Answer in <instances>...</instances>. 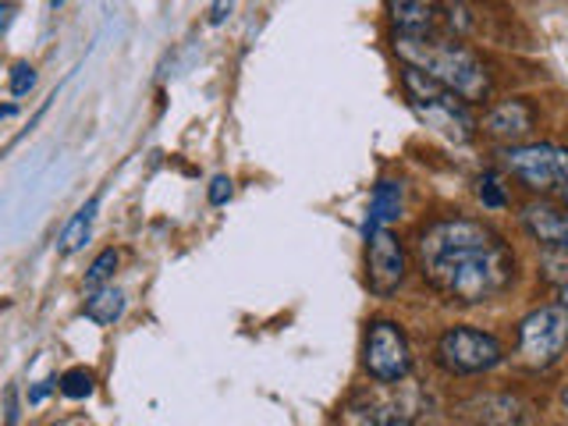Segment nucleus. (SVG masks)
Returning <instances> with one entry per match:
<instances>
[{
	"instance_id": "1",
	"label": "nucleus",
	"mask_w": 568,
	"mask_h": 426,
	"mask_svg": "<svg viewBox=\"0 0 568 426\" xmlns=\"http://www.w3.org/2000/svg\"><path fill=\"white\" fill-rule=\"evenodd\" d=\"M413 256L419 277L455 306H484L515 281L511 245L487 221L462 213L423 224Z\"/></svg>"
},
{
	"instance_id": "2",
	"label": "nucleus",
	"mask_w": 568,
	"mask_h": 426,
	"mask_svg": "<svg viewBox=\"0 0 568 426\" xmlns=\"http://www.w3.org/2000/svg\"><path fill=\"white\" fill-rule=\"evenodd\" d=\"M395 53L405 61V68L423 71L426 79L444 85L462 103H479L490 97L487 68L466 43L448 40V36H437V32H430V36H402L398 32Z\"/></svg>"
},
{
	"instance_id": "3",
	"label": "nucleus",
	"mask_w": 568,
	"mask_h": 426,
	"mask_svg": "<svg viewBox=\"0 0 568 426\" xmlns=\"http://www.w3.org/2000/svg\"><path fill=\"white\" fill-rule=\"evenodd\" d=\"M402 85L408 106L416 111V118L430 129L434 135L448 139V142H473L476 135V118L469 114V106L462 103L455 93H448L444 85H437L434 79H426L416 68H402Z\"/></svg>"
},
{
	"instance_id": "4",
	"label": "nucleus",
	"mask_w": 568,
	"mask_h": 426,
	"mask_svg": "<svg viewBox=\"0 0 568 426\" xmlns=\"http://www.w3.org/2000/svg\"><path fill=\"white\" fill-rule=\"evenodd\" d=\"M434 359L440 369L455 373V377H473V373H487L505 363V345L497 342L490 331L479 327H448L437 337Z\"/></svg>"
},
{
	"instance_id": "5",
	"label": "nucleus",
	"mask_w": 568,
	"mask_h": 426,
	"mask_svg": "<svg viewBox=\"0 0 568 426\" xmlns=\"http://www.w3.org/2000/svg\"><path fill=\"white\" fill-rule=\"evenodd\" d=\"M501 156H505V168L532 192L568 189V150L565 146H555V142H519V146H508Z\"/></svg>"
},
{
	"instance_id": "6",
	"label": "nucleus",
	"mask_w": 568,
	"mask_h": 426,
	"mask_svg": "<svg viewBox=\"0 0 568 426\" xmlns=\"http://www.w3.org/2000/svg\"><path fill=\"white\" fill-rule=\"evenodd\" d=\"M363 366L377 384H402L413 373V348L395 320H369Z\"/></svg>"
},
{
	"instance_id": "7",
	"label": "nucleus",
	"mask_w": 568,
	"mask_h": 426,
	"mask_svg": "<svg viewBox=\"0 0 568 426\" xmlns=\"http://www.w3.org/2000/svg\"><path fill=\"white\" fill-rule=\"evenodd\" d=\"M565 345H568V313L561 306H540L519 320V355L532 369L555 366Z\"/></svg>"
},
{
	"instance_id": "8",
	"label": "nucleus",
	"mask_w": 568,
	"mask_h": 426,
	"mask_svg": "<svg viewBox=\"0 0 568 426\" xmlns=\"http://www.w3.org/2000/svg\"><path fill=\"white\" fill-rule=\"evenodd\" d=\"M408 271V256H405V245L390 227L384 231H373L366 239V284L373 295H395L405 281Z\"/></svg>"
},
{
	"instance_id": "9",
	"label": "nucleus",
	"mask_w": 568,
	"mask_h": 426,
	"mask_svg": "<svg viewBox=\"0 0 568 426\" xmlns=\"http://www.w3.org/2000/svg\"><path fill=\"white\" fill-rule=\"evenodd\" d=\"M519 221L529 231V239L555 248V253H568V210L555 203H526Z\"/></svg>"
},
{
	"instance_id": "10",
	"label": "nucleus",
	"mask_w": 568,
	"mask_h": 426,
	"mask_svg": "<svg viewBox=\"0 0 568 426\" xmlns=\"http://www.w3.org/2000/svg\"><path fill=\"white\" fill-rule=\"evenodd\" d=\"M532 106L526 100H505L490 106V114L484 118V132L494 139H505L511 146H519V139H526L532 132Z\"/></svg>"
},
{
	"instance_id": "11",
	"label": "nucleus",
	"mask_w": 568,
	"mask_h": 426,
	"mask_svg": "<svg viewBox=\"0 0 568 426\" xmlns=\"http://www.w3.org/2000/svg\"><path fill=\"white\" fill-rule=\"evenodd\" d=\"M402 206H405V185L398 178H384L373 189V200H369V213H366V224H363V235L369 239L373 231H384L387 224H395L402 217Z\"/></svg>"
},
{
	"instance_id": "12",
	"label": "nucleus",
	"mask_w": 568,
	"mask_h": 426,
	"mask_svg": "<svg viewBox=\"0 0 568 426\" xmlns=\"http://www.w3.org/2000/svg\"><path fill=\"white\" fill-rule=\"evenodd\" d=\"M437 4H413V0H402V4H390V22L398 26L402 36H430L437 26Z\"/></svg>"
},
{
	"instance_id": "13",
	"label": "nucleus",
	"mask_w": 568,
	"mask_h": 426,
	"mask_svg": "<svg viewBox=\"0 0 568 426\" xmlns=\"http://www.w3.org/2000/svg\"><path fill=\"white\" fill-rule=\"evenodd\" d=\"M97 210H100V195H93V200H85L79 210H75V217H71L61 231V242L58 248L64 256L71 253H79V248L89 242V235H93V221H97Z\"/></svg>"
},
{
	"instance_id": "14",
	"label": "nucleus",
	"mask_w": 568,
	"mask_h": 426,
	"mask_svg": "<svg viewBox=\"0 0 568 426\" xmlns=\"http://www.w3.org/2000/svg\"><path fill=\"white\" fill-rule=\"evenodd\" d=\"M82 313H85V320H93V324L111 327V324H118L121 313H124V292L114 288V284H106V288L89 292Z\"/></svg>"
},
{
	"instance_id": "15",
	"label": "nucleus",
	"mask_w": 568,
	"mask_h": 426,
	"mask_svg": "<svg viewBox=\"0 0 568 426\" xmlns=\"http://www.w3.org/2000/svg\"><path fill=\"white\" fill-rule=\"evenodd\" d=\"M58 387H61L64 398L82 402V398H89L97 390V377L85 366H71V369H64L61 377H58Z\"/></svg>"
},
{
	"instance_id": "16",
	"label": "nucleus",
	"mask_w": 568,
	"mask_h": 426,
	"mask_svg": "<svg viewBox=\"0 0 568 426\" xmlns=\"http://www.w3.org/2000/svg\"><path fill=\"white\" fill-rule=\"evenodd\" d=\"M118 271V248H103V253L89 263V271H85V288L89 292H97V288H106V281L114 277Z\"/></svg>"
},
{
	"instance_id": "17",
	"label": "nucleus",
	"mask_w": 568,
	"mask_h": 426,
	"mask_svg": "<svg viewBox=\"0 0 568 426\" xmlns=\"http://www.w3.org/2000/svg\"><path fill=\"white\" fill-rule=\"evenodd\" d=\"M476 192H479V200H484L487 210H501V206L508 203V195H505V189H501V182H497V174H494V171L479 174Z\"/></svg>"
},
{
	"instance_id": "18",
	"label": "nucleus",
	"mask_w": 568,
	"mask_h": 426,
	"mask_svg": "<svg viewBox=\"0 0 568 426\" xmlns=\"http://www.w3.org/2000/svg\"><path fill=\"white\" fill-rule=\"evenodd\" d=\"M32 85H36V68L29 61H18L11 68V75H8V89H11V97H26L32 93Z\"/></svg>"
},
{
	"instance_id": "19",
	"label": "nucleus",
	"mask_w": 568,
	"mask_h": 426,
	"mask_svg": "<svg viewBox=\"0 0 568 426\" xmlns=\"http://www.w3.org/2000/svg\"><path fill=\"white\" fill-rule=\"evenodd\" d=\"M231 195H235V182H231L227 174H217V178L210 182V189H206V200H210L213 206H224V203L231 200Z\"/></svg>"
},
{
	"instance_id": "20",
	"label": "nucleus",
	"mask_w": 568,
	"mask_h": 426,
	"mask_svg": "<svg viewBox=\"0 0 568 426\" xmlns=\"http://www.w3.org/2000/svg\"><path fill=\"white\" fill-rule=\"evenodd\" d=\"M18 416H22V413H18V387L11 384L4 390V423L8 426H18Z\"/></svg>"
},
{
	"instance_id": "21",
	"label": "nucleus",
	"mask_w": 568,
	"mask_h": 426,
	"mask_svg": "<svg viewBox=\"0 0 568 426\" xmlns=\"http://www.w3.org/2000/svg\"><path fill=\"white\" fill-rule=\"evenodd\" d=\"M53 387H58V377H50V381H40V384H36L32 390H29V405H40L47 395H50V390Z\"/></svg>"
},
{
	"instance_id": "22",
	"label": "nucleus",
	"mask_w": 568,
	"mask_h": 426,
	"mask_svg": "<svg viewBox=\"0 0 568 426\" xmlns=\"http://www.w3.org/2000/svg\"><path fill=\"white\" fill-rule=\"evenodd\" d=\"M11 18H14V4H0V40H4V32L11 26Z\"/></svg>"
},
{
	"instance_id": "23",
	"label": "nucleus",
	"mask_w": 568,
	"mask_h": 426,
	"mask_svg": "<svg viewBox=\"0 0 568 426\" xmlns=\"http://www.w3.org/2000/svg\"><path fill=\"white\" fill-rule=\"evenodd\" d=\"M224 14H231V4H213V14H210V22L217 26V22H224Z\"/></svg>"
},
{
	"instance_id": "24",
	"label": "nucleus",
	"mask_w": 568,
	"mask_h": 426,
	"mask_svg": "<svg viewBox=\"0 0 568 426\" xmlns=\"http://www.w3.org/2000/svg\"><path fill=\"white\" fill-rule=\"evenodd\" d=\"M18 114V103H0V121H8Z\"/></svg>"
},
{
	"instance_id": "25",
	"label": "nucleus",
	"mask_w": 568,
	"mask_h": 426,
	"mask_svg": "<svg viewBox=\"0 0 568 426\" xmlns=\"http://www.w3.org/2000/svg\"><path fill=\"white\" fill-rule=\"evenodd\" d=\"M558 306L568 313V284H561V298H558Z\"/></svg>"
},
{
	"instance_id": "26",
	"label": "nucleus",
	"mask_w": 568,
	"mask_h": 426,
	"mask_svg": "<svg viewBox=\"0 0 568 426\" xmlns=\"http://www.w3.org/2000/svg\"><path fill=\"white\" fill-rule=\"evenodd\" d=\"M561 210H568V189H561Z\"/></svg>"
},
{
	"instance_id": "27",
	"label": "nucleus",
	"mask_w": 568,
	"mask_h": 426,
	"mask_svg": "<svg viewBox=\"0 0 568 426\" xmlns=\"http://www.w3.org/2000/svg\"><path fill=\"white\" fill-rule=\"evenodd\" d=\"M387 426H413V419H398V423H387Z\"/></svg>"
},
{
	"instance_id": "28",
	"label": "nucleus",
	"mask_w": 568,
	"mask_h": 426,
	"mask_svg": "<svg viewBox=\"0 0 568 426\" xmlns=\"http://www.w3.org/2000/svg\"><path fill=\"white\" fill-rule=\"evenodd\" d=\"M561 402H565V408H568V387L561 390Z\"/></svg>"
}]
</instances>
